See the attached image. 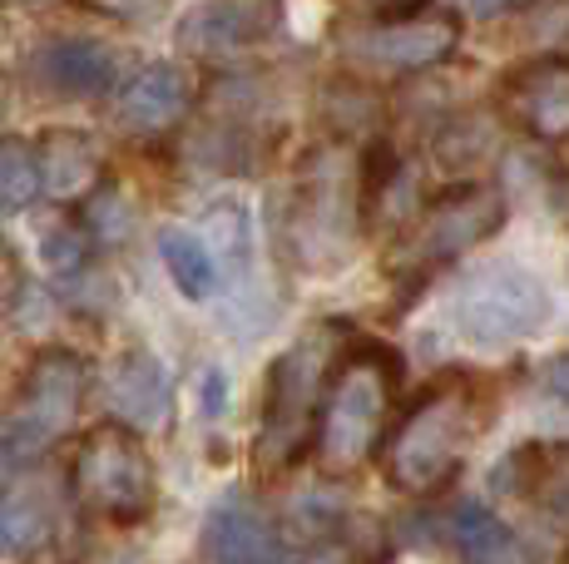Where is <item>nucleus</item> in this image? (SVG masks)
Returning <instances> with one entry per match:
<instances>
[{
  "label": "nucleus",
  "instance_id": "f257e3e1",
  "mask_svg": "<svg viewBox=\"0 0 569 564\" xmlns=\"http://www.w3.org/2000/svg\"><path fill=\"white\" fill-rule=\"evenodd\" d=\"M480 426H486V396H480V386L466 382V376L436 382L407 411V421L387 436V446H381L387 481L401 495L446 491L461 475V461L476 446Z\"/></svg>",
  "mask_w": 569,
  "mask_h": 564
},
{
  "label": "nucleus",
  "instance_id": "f03ea898",
  "mask_svg": "<svg viewBox=\"0 0 569 564\" xmlns=\"http://www.w3.org/2000/svg\"><path fill=\"white\" fill-rule=\"evenodd\" d=\"M401 382V362L381 342H352L332 366V382L317 416V461L332 475H347L371 461L387 436V411Z\"/></svg>",
  "mask_w": 569,
  "mask_h": 564
},
{
  "label": "nucleus",
  "instance_id": "7ed1b4c3",
  "mask_svg": "<svg viewBox=\"0 0 569 564\" xmlns=\"http://www.w3.org/2000/svg\"><path fill=\"white\" fill-rule=\"evenodd\" d=\"M337 356H342L337 328H312L268 366L262 421L253 441V461L268 475L288 471V465H298L312 451L317 416H322V396H327V382H332Z\"/></svg>",
  "mask_w": 569,
  "mask_h": 564
},
{
  "label": "nucleus",
  "instance_id": "20e7f679",
  "mask_svg": "<svg viewBox=\"0 0 569 564\" xmlns=\"http://www.w3.org/2000/svg\"><path fill=\"white\" fill-rule=\"evenodd\" d=\"M70 501L84 515L119 525V530L154 515L159 475H154V455L144 451L139 431L104 421V426H94L80 441V451L70 461Z\"/></svg>",
  "mask_w": 569,
  "mask_h": 564
},
{
  "label": "nucleus",
  "instance_id": "39448f33",
  "mask_svg": "<svg viewBox=\"0 0 569 564\" xmlns=\"http://www.w3.org/2000/svg\"><path fill=\"white\" fill-rule=\"evenodd\" d=\"M84 392H90V366L70 346H46V352L30 356L26 376H20L16 411L0 426V465L40 461L80 421Z\"/></svg>",
  "mask_w": 569,
  "mask_h": 564
},
{
  "label": "nucleus",
  "instance_id": "423d86ee",
  "mask_svg": "<svg viewBox=\"0 0 569 564\" xmlns=\"http://www.w3.org/2000/svg\"><path fill=\"white\" fill-rule=\"evenodd\" d=\"M357 183L362 173L347 164L342 154H317L308 159L298 179V193H292V248H298V263H308L312 273H332L347 258L357 238Z\"/></svg>",
  "mask_w": 569,
  "mask_h": 564
},
{
  "label": "nucleus",
  "instance_id": "0eeeda50",
  "mask_svg": "<svg viewBox=\"0 0 569 564\" xmlns=\"http://www.w3.org/2000/svg\"><path fill=\"white\" fill-rule=\"evenodd\" d=\"M550 322V288L520 263L476 268L456 292V328L476 346H516Z\"/></svg>",
  "mask_w": 569,
  "mask_h": 564
},
{
  "label": "nucleus",
  "instance_id": "6e6552de",
  "mask_svg": "<svg viewBox=\"0 0 569 564\" xmlns=\"http://www.w3.org/2000/svg\"><path fill=\"white\" fill-rule=\"evenodd\" d=\"M506 219V199L496 189H480V183H461V189L441 193V199L426 209V219L416 223V233L407 238L401 258L411 268H431V263H451V258L470 253L476 243H486L490 233Z\"/></svg>",
  "mask_w": 569,
  "mask_h": 564
},
{
  "label": "nucleus",
  "instance_id": "1a4fd4ad",
  "mask_svg": "<svg viewBox=\"0 0 569 564\" xmlns=\"http://www.w3.org/2000/svg\"><path fill=\"white\" fill-rule=\"evenodd\" d=\"M199 555H203V564H298L288 535H282L243 491H228L223 501L203 515Z\"/></svg>",
  "mask_w": 569,
  "mask_h": 564
},
{
  "label": "nucleus",
  "instance_id": "9d476101",
  "mask_svg": "<svg viewBox=\"0 0 569 564\" xmlns=\"http://www.w3.org/2000/svg\"><path fill=\"white\" fill-rule=\"evenodd\" d=\"M500 104L530 139L565 144L569 139V60L540 56L525 60L500 80Z\"/></svg>",
  "mask_w": 569,
  "mask_h": 564
},
{
  "label": "nucleus",
  "instance_id": "9b49d317",
  "mask_svg": "<svg viewBox=\"0 0 569 564\" xmlns=\"http://www.w3.org/2000/svg\"><path fill=\"white\" fill-rule=\"evenodd\" d=\"M119 74L114 46L94 36H50L30 50V80L54 100H100Z\"/></svg>",
  "mask_w": 569,
  "mask_h": 564
},
{
  "label": "nucleus",
  "instance_id": "f8f14e48",
  "mask_svg": "<svg viewBox=\"0 0 569 564\" xmlns=\"http://www.w3.org/2000/svg\"><path fill=\"white\" fill-rule=\"evenodd\" d=\"M189 110H193L189 70H183V64H169V60H154L119 90L114 124L134 139H154V134H169Z\"/></svg>",
  "mask_w": 569,
  "mask_h": 564
},
{
  "label": "nucleus",
  "instance_id": "ddd939ff",
  "mask_svg": "<svg viewBox=\"0 0 569 564\" xmlns=\"http://www.w3.org/2000/svg\"><path fill=\"white\" fill-rule=\"evenodd\" d=\"M461 30L456 20L436 16V20H387V26L367 30V36L352 40V56L362 64H377V70H431L456 50Z\"/></svg>",
  "mask_w": 569,
  "mask_h": 564
},
{
  "label": "nucleus",
  "instance_id": "4468645a",
  "mask_svg": "<svg viewBox=\"0 0 569 564\" xmlns=\"http://www.w3.org/2000/svg\"><path fill=\"white\" fill-rule=\"evenodd\" d=\"M278 20L272 0H203L183 16L179 40L193 56H233V50L258 46Z\"/></svg>",
  "mask_w": 569,
  "mask_h": 564
},
{
  "label": "nucleus",
  "instance_id": "2eb2a0df",
  "mask_svg": "<svg viewBox=\"0 0 569 564\" xmlns=\"http://www.w3.org/2000/svg\"><path fill=\"white\" fill-rule=\"evenodd\" d=\"M104 396H109V406H114L119 426H129V431L163 426V416H169V406H173L169 372H163V362L154 352H144V346H134V352L109 362Z\"/></svg>",
  "mask_w": 569,
  "mask_h": 564
},
{
  "label": "nucleus",
  "instance_id": "dca6fc26",
  "mask_svg": "<svg viewBox=\"0 0 569 564\" xmlns=\"http://www.w3.org/2000/svg\"><path fill=\"white\" fill-rule=\"evenodd\" d=\"M104 173V144L90 134V129H46L40 134V179H46V193L60 203H84L94 189H100Z\"/></svg>",
  "mask_w": 569,
  "mask_h": 564
},
{
  "label": "nucleus",
  "instance_id": "f3484780",
  "mask_svg": "<svg viewBox=\"0 0 569 564\" xmlns=\"http://www.w3.org/2000/svg\"><path fill=\"white\" fill-rule=\"evenodd\" d=\"M496 491L535 501L555 525L569 530V446H520L500 461Z\"/></svg>",
  "mask_w": 569,
  "mask_h": 564
},
{
  "label": "nucleus",
  "instance_id": "a211bd4d",
  "mask_svg": "<svg viewBox=\"0 0 569 564\" xmlns=\"http://www.w3.org/2000/svg\"><path fill=\"white\" fill-rule=\"evenodd\" d=\"M54 535V495L46 481H16L0 491V560H30Z\"/></svg>",
  "mask_w": 569,
  "mask_h": 564
},
{
  "label": "nucleus",
  "instance_id": "6ab92c4d",
  "mask_svg": "<svg viewBox=\"0 0 569 564\" xmlns=\"http://www.w3.org/2000/svg\"><path fill=\"white\" fill-rule=\"evenodd\" d=\"M446 530H451V545L461 550L466 564H530L525 545L490 505H461Z\"/></svg>",
  "mask_w": 569,
  "mask_h": 564
},
{
  "label": "nucleus",
  "instance_id": "aec40b11",
  "mask_svg": "<svg viewBox=\"0 0 569 564\" xmlns=\"http://www.w3.org/2000/svg\"><path fill=\"white\" fill-rule=\"evenodd\" d=\"M159 258H163V268H169L173 288H179L189 302H208L218 292V263L193 228H163Z\"/></svg>",
  "mask_w": 569,
  "mask_h": 564
},
{
  "label": "nucleus",
  "instance_id": "412c9836",
  "mask_svg": "<svg viewBox=\"0 0 569 564\" xmlns=\"http://www.w3.org/2000/svg\"><path fill=\"white\" fill-rule=\"evenodd\" d=\"M208 253H213L218 263V278L233 273L243 278L248 263H253V228H248V209L243 203H218V209H208Z\"/></svg>",
  "mask_w": 569,
  "mask_h": 564
},
{
  "label": "nucleus",
  "instance_id": "4be33fe9",
  "mask_svg": "<svg viewBox=\"0 0 569 564\" xmlns=\"http://www.w3.org/2000/svg\"><path fill=\"white\" fill-rule=\"evenodd\" d=\"M46 193L40 179V149L30 139H0V209L26 213Z\"/></svg>",
  "mask_w": 569,
  "mask_h": 564
},
{
  "label": "nucleus",
  "instance_id": "5701e85b",
  "mask_svg": "<svg viewBox=\"0 0 569 564\" xmlns=\"http://www.w3.org/2000/svg\"><path fill=\"white\" fill-rule=\"evenodd\" d=\"M129 228H134V209H129V199L114 183H104V189H94L84 199V233H90V243H119Z\"/></svg>",
  "mask_w": 569,
  "mask_h": 564
},
{
  "label": "nucleus",
  "instance_id": "b1692460",
  "mask_svg": "<svg viewBox=\"0 0 569 564\" xmlns=\"http://www.w3.org/2000/svg\"><path fill=\"white\" fill-rule=\"evenodd\" d=\"M90 253H94V243H90V233L84 228H70V223H54L40 233V263L50 268L54 278H80L84 273V263H90Z\"/></svg>",
  "mask_w": 569,
  "mask_h": 564
},
{
  "label": "nucleus",
  "instance_id": "393cba45",
  "mask_svg": "<svg viewBox=\"0 0 569 564\" xmlns=\"http://www.w3.org/2000/svg\"><path fill=\"white\" fill-rule=\"evenodd\" d=\"M94 16H109V20H124V26H149L169 10V0H84Z\"/></svg>",
  "mask_w": 569,
  "mask_h": 564
},
{
  "label": "nucleus",
  "instance_id": "a878e982",
  "mask_svg": "<svg viewBox=\"0 0 569 564\" xmlns=\"http://www.w3.org/2000/svg\"><path fill=\"white\" fill-rule=\"evenodd\" d=\"M199 411L208 421H218L228 411V372L223 366H208V372L199 376Z\"/></svg>",
  "mask_w": 569,
  "mask_h": 564
},
{
  "label": "nucleus",
  "instance_id": "bb28decb",
  "mask_svg": "<svg viewBox=\"0 0 569 564\" xmlns=\"http://www.w3.org/2000/svg\"><path fill=\"white\" fill-rule=\"evenodd\" d=\"M362 6L371 10V16H381V20H411L426 0H362Z\"/></svg>",
  "mask_w": 569,
  "mask_h": 564
},
{
  "label": "nucleus",
  "instance_id": "cd10ccee",
  "mask_svg": "<svg viewBox=\"0 0 569 564\" xmlns=\"http://www.w3.org/2000/svg\"><path fill=\"white\" fill-rule=\"evenodd\" d=\"M476 20H496V16H510V10H525L530 0H461Z\"/></svg>",
  "mask_w": 569,
  "mask_h": 564
},
{
  "label": "nucleus",
  "instance_id": "c85d7f7f",
  "mask_svg": "<svg viewBox=\"0 0 569 564\" xmlns=\"http://www.w3.org/2000/svg\"><path fill=\"white\" fill-rule=\"evenodd\" d=\"M545 392L560 396V401H569V352H565V356H555V362L545 366Z\"/></svg>",
  "mask_w": 569,
  "mask_h": 564
},
{
  "label": "nucleus",
  "instance_id": "c756f323",
  "mask_svg": "<svg viewBox=\"0 0 569 564\" xmlns=\"http://www.w3.org/2000/svg\"><path fill=\"white\" fill-rule=\"evenodd\" d=\"M84 564H139V555H129V550H104V555H90Z\"/></svg>",
  "mask_w": 569,
  "mask_h": 564
},
{
  "label": "nucleus",
  "instance_id": "7c9ffc66",
  "mask_svg": "<svg viewBox=\"0 0 569 564\" xmlns=\"http://www.w3.org/2000/svg\"><path fill=\"white\" fill-rule=\"evenodd\" d=\"M6 104H10V80L0 74V119H6Z\"/></svg>",
  "mask_w": 569,
  "mask_h": 564
},
{
  "label": "nucleus",
  "instance_id": "2f4dec72",
  "mask_svg": "<svg viewBox=\"0 0 569 564\" xmlns=\"http://www.w3.org/2000/svg\"><path fill=\"white\" fill-rule=\"evenodd\" d=\"M10 6H46V0H10Z\"/></svg>",
  "mask_w": 569,
  "mask_h": 564
}]
</instances>
